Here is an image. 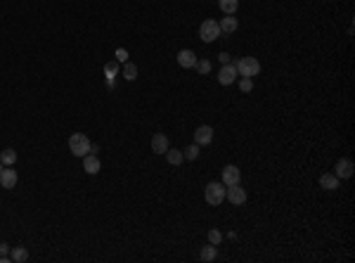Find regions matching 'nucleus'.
Returning a JSON list of instances; mask_svg holds the SVG:
<instances>
[{
	"label": "nucleus",
	"instance_id": "nucleus-1",
	"mask_svg": "<svg viewBox=\"0 0 355 263\" xmlns=\"http://www.w3.org/2000/svg\"><path fill=\"white\" fill-rule=\"evenodd\" d=\"M90 145L92 142L88 140V135H83V133H73L69 138V150L73 157H86L90 154Z\"/></svg>",
	"mask_w": 355,
	"mask_h": 263
},
{
	"label": "nucleus",
	"instance_id": "nucleus-2",
	"mask_svg": "<svg viewBox=\"0 0 355 263\" xmlns=\"http://www.w3.org/2000/svg\"><path fill=\"white\" fill-rule=\"evenodd\" d=\"M234 67H237V74L239 76H258V71H261V62L256 59V57H242V59H237L234 62Z\"/></svg>",
	"mask_w": 355,
	"mask_h": 263
},
{
	"label": "nucleus",
	"instance_id": "nucleus-3",
	"mask_svg": "<svg viewBox=\"0 0 355 263\" xmlns=\"http://www.w3.org/2000/svg\"><path fill=\"white\" fill-rule=\"evenodd\" d=\"M225 192H228V188L223 183H209L206 190H204V197H206V202L211 207H218V204L225 202Z\"/></svg>",
	"mask_w": 355,
	"mask_h": 263
},
{
	"label": "nucleus",
	"instance_id": "nucleus-4",
	"mask_svg": "<svg viewBox=\"0 0 355 263\" xmlns=\"http://www.w3.org/2000/svg\"><path fill=\"white\" fill-rule=\"evenodd\" d=\"M199 38H201L204 43L218 40V38H220V26H218V21H215V19H204L201 26H199Z\"/></svg>",
	"mask_w": 355,
	"mask_h": 263
},
{
	"label": "nucleus",
	"instance_id": "nucleus-5",
	"mask_svg": "<svg viewBox=\"0 0 355 263\" xmlns=\"http://www.w3.org/2000/svg\"><path fill=\"white\" fill-rule=\"evenodd\" d=\"M239 180H242V171H239L234 164H228V166L223 169V185H225V188L239 185Z\"/></svg>",
	"mask_w": 355,
	"mask_h": 263
},
{
	"label": "nucleus",
	"instance_id": "nucleus-6",
	"mask_svg": "<svg viewBox=\"0 0 355 263\" xmlns=\"http://www.w3.org/2000/svg\"><path fill=\"white\" fill-rule=\"evenodd\" d=\"M237 76H239V74H237V67L228 62V64H223V69L218 74V81H220V86H230V83H234Z\"/></svg>",
	"mask_w": 355,
	"mask_h": 263
},
{
	"label": "nucleus",
	"instance_id": "nucleus-7",
	"mask_svg": "<svg viewBox=\"0 0 355 263\" xmlns=\"http://www.w3.org/2000/svg\"><path fill=\"white\" fill-rule=\"evenodd\" d=\"M225 197H228V202H232V204H244L247 202V190L242 188V185H230L228 188V192H225Z\"/></svg>",
	"mask_w": 355,
	"mask_h": 263
},
{
	"label": "nucleus",
	"instance_id": "nucleus-8",
	"mask_svg": "<svg viewBox=\"0 0 355 263\" xmlns=\"http://www.w3.org/2000/svg\"><path fill=\"white\" fill-rule=\"evenodd\" d=\"M334 175H337L338 180L341 178H351L353 175V161L351 159H338L337 166H334Z\"/></svg>",
	"mask_w": 355,
	"mask_h": 263
},
{
	"label": "nucleus",
	"instance_id": "nucleus-9",
	"mask_svg": "<svg viewBox=\"0 0 355 263\" xmlns=\"http://www.w3.org/2000/svg\"><path fill=\"white\" fill-rule=\"evenodd\" d=\"M168 147H171V145H168V138H166L163 133H154V135H152V152H154V154H166Z\"/></svg>",
	"mask_w": 355,
	"mask_h": 263
},
{
	"label": "nucleus",
	"instance_id": "nucleus-10",
	"mask_svg": "<svg viewBox=\"0 0 355 263\" xmlns=\"http://www.w3.org/2000/svg\"><path fill=\"white\" fill-rule=\"evenodd\" d=\"M213 140V128L211 126H199L195 131V142L196 145H211Z\"/></svg>",
	"mask_w": 355,
	"mask_h": 263
},
{
	"label": "nucleus",
	"instance_id": "nucleus-11",
	"mask_svg": "<svg viewBox=\"0 0 355 263\" xmlns=\"http://www.w3.org/2000/svg\"><path fill=\"white\" fill-rule=\"evenodd\" d=\"M0 185H2L5 190H12V188L17 185V171L2 169V171H0Z\"/></svg>",
	"mask_w": 355,
	"mask_h": 263
},
{
	"label": "nucleus",
	"instance_id": "nucleus-12",
	"mask_svg": "<svg viewBox=\"0 0 355 263\" xmlns=\"http://www.w3.org/2000/svg\"><path fill=\"white\" fill-rule=\"evenodd\" d=\"M178 64L185 67V69H192L196 64V55L192 53V50H180V53H178Z\"/></svg>",
	"mask_w": 355,
	"mask_h": 263
},
{
	"label": "nucleus",
	"instance_id": "nucleus-13",
	"mask_svg": "<svg viewBox=\"0 0 355 263\" xmlns=\"http://www.w3.org/2000/svg\"><path fill=\"white\" fill-rule=\"evenodd\" d=\"M83 171L90 175L100 173V159L95 157V154H86V157H83Z\"/></svg>",
	"mask_w": 355,
	"mask_h": 263
},
{
	"label": "nucleus",
	"instance_id": "nucleus-14",
	"mask_svg": "<svg viewBox=\"0 0 355 263\" xmlns=\"http://www.w3.org/2000/svg\"><path fill=\"white\" fill-rule=\"evenodd\" d=\"M218 26H220V34H234L239 24H237V19L232 17V15H225L223 21H218Z\"/></svg>",
	"mask_w": 355,
	"mask_h": 263
},
{
	"label": "nucleus",
	"instance_id": "nucleus-15",
	"mask_svg": "<svg viewBox=\"0 0 355 263\" xmlns=\"http://www.w3.org/2000/svg\"><path fill=\"white\" fill-rule=\"evenodd\" d=\"M320 188H322V190H337V188H338V178L334 173L320 175Z\"/></svg>",
	"mask_w": 355,
	"mask_h": 263
},
{
	"label": "nucleus",
	"instance_id": "nucleus-16",
	"mask_svg": "<svg viewBox=\"0 0 355 263\" xmlns=\"http://www.w3.org/2000/svg\"><path fill=\"white\" fill-rule=\"evenodd\" d=\"M166 157H168V164H171V166H180V164L185 161V154H182V150H173V147H168Z\"/></svg>",
	"mask_w": 355,
	"mask_h": 263
},
{
	"label": "nucleus",
	"instance_id": "nucleus-17",
	"mask_svg": "<svg viewBox=\"0 0 355 263\" xmlns=\"http://www.w3.org/2000/svg\"><path fill=\"white\" fill-rule=\"evenodd\" d=\"M218 7L223 10V15H234L239 7V0H218Z\"/></svg>",
	"mask_w": 355,
	"mask_h": 263
},
{
	"label": "nucleus",
	"instance_id": "nucleus-18",
	"mask_svg": "<svg viewBox=\"0 0 355 263\" xmlns=\"http://www.w3.org/2000/svg\"><path fill=\"white\" fill-rule=\"evenodd\" d=\"M10 259L17 261V263H24V261H29V251H26L24 246H15V249L10 251Z\"/></svg>",
	"mask_w": 355,
	"mask_h": 263
},
{
	"label": "nucleus",
	"instance_id": "nucleus-19",
	"mask_svg": "<svg viewBox=\"0 0 355 263\" xmlns=\"http://www.w3.org/2000/svg\"><path fill=\"white\" fill-rule=\"evenodd\" d=\"M218 256V249H215V244H206L204 249H201V261H213Z\"/></svg>",
	"mask_w": 355,
	"mask_h": 263
},
{
	"label": "nucleus",
	"instance_id": "nucleus-20",
	"mask_svg": "<svg viewBox=\"0 0 355 263\" xmlns=\"http://www.w3.org/2000/svg\"><path fill=\"white\" fill-rule=\"evenodd\" d=\"M0 161H2V166H12V164L17 161V152H15V150H5V152L0 154Z\"/></svg>",
	"mask_w": 355,
	"mask_h": 263
},
{
	"label": "nucleus",
	"instance_id": "nucleus-21",
	"mask_svg": "<svg viewBox=\"0 0 355 263\" xmlns=\"http://www.w3.org/2000/svg\"><path fill=\"white\" fill-rule=\"evenodd\" d=\"M124 76L128 81H135V78H138V67L130 64V62H124Z\"/></svg>",
	"mask_w": 355,
	"mask_h": 263
},
{
	"label": "nucleus",
	"instance_id": "nucleus-22",
	"mask_svg": "<svg viewBox=\"0 0 355 263\" xmlns=\"http://www.w3.org/2000/svg\"><path fill=\"white\" fill-rule=\"evenodd\" d=\"M116 74H119V64H116V62H106V64H105V76H106V78H111V81H114V76H116Z\"/></svg>",
	"mask_w": 355,
	"mask_h": 263
},
{
	"label": "nucleus",
	"instance_id": "nucleus-23",
	"mask_svg": "<svg viewBox=\"0 0 355 263\" xmlns=\"http://www.w3.org/2000/svg\"><path fill=\"white\" fill-rule=\"evenodd\" d=\"M182 154H185V159H190V161H195L196 157H199V145H190L187 150H182Z\"/></svg>",
	"mask_w": 355,
	"mask_h": 263
},
{
	"label": "nucleus",
	"instance_id": "nucleus-24",
	"mask_svg": "<svg viewBox=\"0 0 355 263\" xmlns=\"http://www.w3.org/2000/svg\"><path fill=\"white\" fill-rule=\"evenodd\" d=\"M195 69L199 71V74H209V71H211V62H209V59H196Z\"/></svg>",
	"mask_w": 355,
	"mask_h": 263
},
{
	"label": "nucleus",
	"instance_id": "nucleus-25",
	"mask_svg": "<svg viewBox=\"0 0 355 263\" xmlns=\"http://www.w3.org/2000/svg\"><path fill=\"white\" fill-rule=\"evenodd\" d=\"M209 242L218 246L223 242V232H220V230H209Z\"/></svg>",
	"mask_w": 355,
	"mask_h": 263
},
{
	"label": "nucleus",
	"instance_id": "nucleus-26",
	"mask_svg": "<svg viewBox=\"0 0 355 263\" xmlns=\"http://www.w3.org/2000/svg\"><path fill=\"white\" fill-rule=\"evenodd\" d=\"M239 88H242V93H251L253 90V81L247 78V76H242V81H239Z\"/></svg>",
	"mask_w": 355,
	"mask_h": 263
},
{
	"label": "nucleus",
	"instance_id": "nucleus-27",
	"mask_svg": "<svg viewBox=\"0 0 355 263\" xmlns=\"http://www.w3.org/2000/svg\"><path fill=\"white\" fill-rule=\"evenodd\" d=\"M116 59H119V62H128V53H125L124 48H119V50H116Z\"/></svg>",
	"mask_w": 355,
	"mask_h": 263
},
{
	"label": "nucleus",
	"instance_id": "nucleus-28",
	"mask_svg": "<svg viewBox=\"0 0 355 263\" xmlns=\"http://www.w3.org/2000/svg\"><path fill=\"white\" fill-rule=\"evenodd\" d=\"M218 59H220L223 64H228V62H230V55H228V53H220V55H218Z\"/></svg>",
	"mask_w": 355,
	"mask_h": 263
},
{
	"label": "nucleus",
	"instance_id": "nucleus-29",
	"mask_svg": "<svg viewBox=\"0 0 355 263\" xmlns=\"http://www.w3.org/2000/svg\"><path fill=\"white\" fill-rule=\"evenodd\" d=\"M7 251H10V246L5 244V242H0V256H7Z\"/></svg>",
	"mask_w": 355,
	"mask_h": 263
},
{
	"label": "nucleus",
	"instance_id": "nucleus-30",
	"mask_svg": "<svg viewBox=\"0 0 355 263\" xmlns=\"http://www.w3.org/2000/svg\"><path fill=\"white\" fill-rule=\"evenodd\" d=\"M0 171H2V161H0Z\"/></svg>",
	"mask_w": 355,
	"mask_h": 263
}]
</instances>
